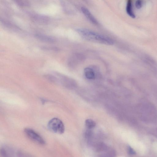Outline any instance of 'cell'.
I'll use <instances>...</instances> for the list:
<instances>
[{
    "label": "cell",
    "mask_w": 157,
    "mask_h": 157,
    "mask_svg": "<svg viewBox=\"0 0 157 157\" xmlns=\"http://www.w3.org/2000/svg\"><path fill=\"white\" fill-rule=\"evenodd\" d=\"M14 1L18 5L21 6H27L29 5V3L28 0H14Z\"/></svg>",
    "instance_id": "12"
},
{
    "label": "cell",
    "mask_w": 157,
    "mask_h": 157,
    "mask_svg": "<svg viewBox=\"0 0 157 157\" xmlns=\"http://www.w3.org/2000/svg\"><path fill=\"white\" fill-rule=\"evenodd\" d=\"M142 2L141 0H137L135 3V6L138 9H140L142 6Z\"/></svg>",
    "instance_id": "13"
},
{
    "label": "cell",
    "mask_w": 157,
    "mask_h": 157,
    "mask_svg": "<svg viewBox=\"0 0 157 157\" xmlns=\"http://www.w3.org/2000/svg\"><path fill=\"white\" fill-rule=\"evenodd\" d=\"M48 127L50 131L56 133L62 134L65 130V126L62 121L57 118H54L50 121Z\"/></svg>",
    "instance_id": "2"
},
{
    "label": "cell",
    "mask_w": 157,
    "mask_h": 157,
    "mask_svg": "<svg viewBox=\"0 0 157 157\" xmlns=\"http://www.w3.org/2000/svg\"><path fill=\"white\" fill-rule=\"evenodd\" d=\"M3 24L7 28L14 31H18L20 30V28L16 25L8 21H1Z\"/></svg>",
    "instance_id": "8"
},
{
    "label": "cell",
    "mask_w": 157,
    "mask_h": 157,
    "mask_svg": "<svg viewBox=\"0 0 157 157\" xmlns=\"http://www.w3.org/2000/svg\"><path fill=\"white\" fill-rule=\"evenodd\" d=\"M81 10L83 14L90 21V22L95 25H98V22L94 17L92 15L89 11L85 7H82Z\"/></svg>",
    "instance_id": "6"
},
{
    "label": "cell",
    "mask_w": 157,
    "mask_h": 157,
    "mask_svg": "<svg viewBox=\"0 0 157 157\" xmlns=\"http://www.w3.org/2000/svg\"><path fill=\"white\" fill-rule=\"evenodd\" d=\"M24 132L27 137L32 141L41 145L45 144L46 142L44 139L33 130L29 128H26Z\"/></svg>",
    "instance_id": "3"
},
{
    "label": "cell",
    "mask_w": 157,
    "mask_h": 157,
    "mask_svg": "<svg viewBox=\"0 0 157 157\" xmlns=\"http://www.w3.org/2000/svg\"><path fill=\"white\" fill-rule=\"evenodd\" d=\"M34 22L39 24H46L49 22L50 19L48 16L40 14H35L31 17Z\"/></svg>",
    "instance_id": "4"
},
{
    "label": "cell",
    "mask_w": 157,
    "mask_h": 157,
    "mask_svg": "<svg viewBox=\"0 0 157 157\" xmlns=\"http://www.w3.org/2000/svg\"><path fill=\"white\" fill-rule=\"evenodd\" d=\"M85 123L86 126L89 129H93L96 126V123L94 121L91 119L86 120Z\"/></svg>",
    "instance_id": "11"
},
{
    "label": "cell",
    "mask_w": 157,
    "mask_h": 157,
    "mask_svg": "<svg viewBox=\"0 0 157 157\" xmlns=\"http://www.w3.org/2000/svg\"><path fill=\"white\" fill-rule=\"evenodd\" d=\"M85 76L89 80H94L96 77L95 73L93 70L90 68H85L84 71Z\"/></svg>",
    "instance_id": "7"
},
{
    "label": "cell",
    "mask_w": 157,
    "mask_h": 157,
    "mask_svg": "<svg viewBox=\"0 0 157 157\" xmlns=\"http://www.w3.org/2000/svg\"><path fill=\"white\" fill-rule=\"evenodd\" d=\"M126 11L128 15L130 17L133 18H135V16L132 9V0H128L126 7Z\"/></svg>",
    "instance_id": "9"
},
{
    "label": "cell",
    "mask_w": 157,
    "mask_h": 157,
    "mask_svg": "<svg viewBox=\"0 0 157 157\" xmlns=\"http://www.w3.org/2000/svg\"><path fill=\"white\" fill-rule=\"evenodd\" d=\"M44 77L48 81L52 83H59L58 78L55 75L46 74L44 75Z\"/></svg>",
    "instance_id": "10"
},
{
    "label": "cell",
    "mask_w": 157,
    "mask_h": 157,
    "mask_svg": "<svg viewBox=\"0 0 157 157\" xmlns=\"http://www.w3.org/2000/svg\"><path fill=\"white\" fill-rule=\"evenodd\" d=\"M76 31L82 38L87 41L108 45L113 44V40L110 38L89 30L79 28Z\"/></svg>",
    "instance_id": "1"
},
{
    "label": "cell",
    "mask_w": 157,
    "mask_h": 157,
    "mask_svg": "<svg viewBox=\"0 0 157 157\" xmlns=\"http://www.w3.org/2000/svg\"><path fill=\"white\" fill-rule=\"evenodd\" d=\"M35 37L40 41L48 43L53 44L56 41L54 38L42 34H36Z\"/></svg>",
    "instance_id": "5"
},
{
    "label": "cell",
    "mask_w": 157,
    "mask_h": 157,
    "mask_svg": "<svg viewBox=\"0 0 157 157\" xmlns=\"http://www.w3.org/2000/svg\"><path fill=\"white\" fill-rule=\"evenodd\" d=\"M128 151H129V153L130 154H133L134 152L133 151V150L130 147L128 148Z\"/></svg>",
    "instance_id": "14"
}]
</instances>
